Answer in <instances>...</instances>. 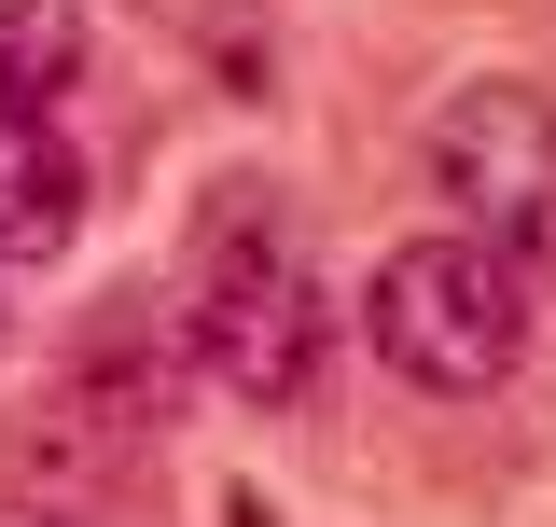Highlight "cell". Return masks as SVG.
I'll return each instance as SVG.
<instances>
[{
  "label": "cell",
  "mask_w": 556,
  "mask_h": 527,
  "mask_svg": "<svg viewBox=\"0 0 556 527\" xmlns=\"http://www.w3.org/2000/svg\"><path fill=\"white\" fill-rule=\"evenodd\" d=\"M181 361L223 402H251V416H292V402L334 375V292H320L306 236L251 181L181 236Z\"/></svg>",
  "instance_id": "1"
},
{
  "label": "cell",
  "mask_w": 556,
  "mask_h": 527,
  "mask_svg": "<svg viewBox=\"0 0 556 527\" xmlns=\"http://www.w3.org/2000/svg\"><path fill=\"white\" fill-rule=\"evenodd\" d=\"M529 292H543L529 264H501L459 222H431V236H390L376 250V278H362V347L404 389H431V402H486L529 361V320H543Z\"/></svg>",
  "instance_id": "2"
},
{
  "label": "cell",
  "mask_w": 556,
  "mask_h": 527,
  "mask_svg": "<svg viewBox=\"0 0 556 527\" xmlns=\"http://www.w3.org/2000/svg\"><path fill=\"white\" fill-rule=\"evenodd\" d=\"M417 153H431V195L459 208V236H486L501 264L556 278V98L543 83H515V69L459 83L417 126Z\"/></svg>",
  "instance_id": "3"
},
{
  "label": "cell",
  "mask_w": 556,
  "mask_h": 527,
  "mask_svg": "<svg viewBox=\"0 0 556 527\" xmlns=\"http://www.w3.org/2000/svg\"><path fill=\"white\" fill-rule=\"evenodd\" d=\"M84 208H98V181H84L70 126L56 112H0V264H56L84 236Z\"/></svg>",
  "instance_id": "4"
},
{
  "label": "cell",
  "mask_w": 556,
  "mask_h": 527,
  "mask_svg": "<svg viewBox=\"0 0 556 527\" xmlns=\"http://www.w3.org/2000/svg\"><path fill=\"white\" fill-rule=\"evenodd\" d=\"M84 69V0H0V112H56Z\"/></svg>",
  "instance_id": "5"
},
{
  "label": "cell",
  "mask_w": 556,
  "mask_h": 527,
  "mask_svg": "<svg viewBox=\"0 0 556 527\" xmlns=\"http://www.w3.org/2000/svg\"><path fill=\"white\" fill-rule=\"evenodd\" d=\"M0 527H126L112 500H84V486H42V472L0 459Z\"/></svg>",
  "instance_id": "6"
},
{
  "label": "cell",
  "mask_w": 556,
  "mask_h": 527,
  "mask_svg": "<svg viewBox=\"0 0 556 527\" xmlns=\"http://www.w3.org/2000/svg\"><path fill=\"white\" fill-rule=\"evenodd\" d=\"M0 278H14V264H0ZM0 347H14V306H0Z\"/></svg>",
  "instance_id": "7"
}]
</instances>
